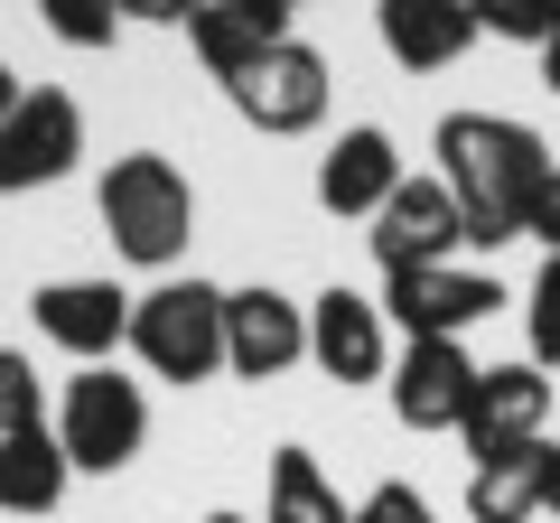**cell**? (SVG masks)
Returning a JSON list of instances; mask_svg holds the SVG:
<instances>
[{
  "label": "cell",
  "mask_w": 560,
  "mask_h": 523,
  "mask_svg": "<svg viewBox=\"0 0 560 523\" xmlns=\"http://www.w3.org/2000/svg\"><path fill=\"white\" fill-rule=\"evenodd\" d=\"M261 10H280V20H290V10H300V0H261Z\"/></svg>",
  "instance_id": "cell-30"
},
{
  "label": "cell",
  "mask_w": 560,
  "mask_h": 523,
  "mask_svg": "<svg viewBox=\"0 0 560 523\" xmlns=\"http://www.w3.org/2000/svg\"><path fill=\"white\" fill-rule=\"evenodd\" d=\"M66 477H75V458H66V440L47 421L0 440V514H57Z\"/></svg>",
  "instance_id": "cell-17"
},
{
  "label": "cell",
  "mask_w": 560,
  "mask_h": 523,
  "mask_svg": "<svg viewBox=\"0 0 560 523\" xmlns=\"http://www.w3.org/2000/svg\"><path fill=\"white\" fill-rule=\"evenodd\" d=\"M20 94H28V84H20V75H10V57H0V121L20 113Z\"/></svg>",
  "instance_id": "cell-28"
},
{
  "label": "cell",
  "mask_w": 560,
  "mask_h": 523,
  "mask_svg": "<svg viewBox=\"0 0 560 523\" xmlns=\"http://www.w3.org/2000/svg\"><path fill=\"white\" fill-rule=\"evenodd\" d=\"M355 523H440V514H430V496H411V486H374V496H364L355 504Z\"/></svg>",
  "instance_id": "cell-24"
},
{
  "label": "cell",
  "mask_w": 560,
  "mask_h": 523,
  "mask_svg": "<svg viewBox=\"0 0 560 523\" xmlns=\"http://www.w3.org/2000/svg\"><path fill=\"white\" fill-rule=\"evenodd\" d=\"M533 243L560 253V160H551V178H541V197H533Z\"/></svg>",
  "instance_id": "cell-25"
},
{
  "label": "cell",
  "mask_w": 560,
  "mask_h": 523,
  "mask_svg": "<svg viewBox=\"0 0 560 523\" xmlns=\"http://www.w3.org/2000/svg\"><path fill=\"white\" fill-rule=\"evenodd\" d=\"M206 523H243V514H206Z\"/></svg>",
  "instance_id": "cell-31"
},
{
  "label": "cell",
  "mask_w": 560,
  "mask_h": 523,
  "mask_svg": "<svg viewBox=\"0 0 560 523\" xmlns=\"http://www.w3.org/2000/svg\"><path fill=\"white\" fill-rule=\"evenodd\" d=\"M206 0H121V20H160V28H187Z\"/></svg>",
  "instance_id": "cell-26"
},
{
  "label": "cell",
  "mask_w": 560,
  "mask_h": 523,
  "mask_svg": "<svg viewBox=\"0 0 560 523\" xmlns=\"http://www.w3.org/2000/svg\"><path fill=\"white\" fill-rule=\"evenodd\" d=\"M131 346L160 383H206L224 374V290L206 281H160L150 300H131Z\"/></svg>",
  "instance_id": "cell-3"
},
{
  "label": "cell",
  "mask_w": 560,
  "mask_h": 523,
  "mask_svg": "<svg viewBox=\"0 0 560 523\" xmlns=\"http://www.w3.org/2000/svg\"><path fill=\"white\" fill-rule=\"evenodd\" d=\"M458 243H467V224H458V197H448L440 178H401L393 197H383V216H374V262H383V271L448 262Z\"/></svg>",
  "instance_id": "cell-11"
},
{
  "label": "cell",
  "mask_w": 560,
  "mask_h": 523,
  "mask_svg": "<svg viewBox=\"0 0 560 523\" xmlns=\"http://www.w3.org/2000/svg\"><path fill=\"white\" fill-rule=\"evenodd\" d=\"M541 421H551V374H541V364H477V393H467V421H458V440L477 449V458L533 449Z\"/></svg>",
  "instance_id": "cell-9"
},
{
  "label": "cell",
  "mask_w": 560,
  "mask_h": 523,
  "mask_svg": "<svg viewBox=\"0 0 560 523\" xmlns=\"http://www.w3.org/2000/svg\"><path fill=\"white\" fill-rule=\"evenodd\" d=\"M374 28H383V57L411 66V75H440V66H458L477 47V10L467 0H383Z\"/></svg>",
  "instance_id": "cell-14"
},
{
  "label": "cell",
  "mask_w": 560,
  "mask_h": 523,
  "mask_svg": "<svg viewBox=\"0 0 560 523\" xmlns=\"http://www.w3.org/2000/svg\"><path fill=\"white\" fill-rule=\"evenodd\" d=\"M541 514H560V449H551V477H541Z\"/></svg>",
  "instance_id": "cell-29"
},
{
  "label": "cell",
  "mask_w": 560,
  "mask_h": 523,
  "mask_svg": "<svg viewBox=\"0 0 560 523\" xmlns=\"http://www.w3.org/2000/svg\"><path fill=\"white\" fill-rule=\"evenodd\" d=\"M383 300H364V290H318L308 300V356L327 364L337 383H374L393 374V337H383Z\"/></svg>",
  "instance_id": "cell-12"
},
{
  "label": "cell",
  "mask_w": 560,
  "mask_h": 523,
  "mask_svg": "<svg viewBox=\"0 0 560 523\" xmlns=\"http://www.w3.org/2000/svg\"><path fill=\"white\" fill-rule=\"evenodd\" d=\"M57 440H66L75 467L113 477V467H131L140 440H150V393H140L131 374H113V364H84V374L66 383V403H57Z\"/></svg>",
  "instance_id": "cell-4"
},
{
  "label": "cell",
  "mask_w": 560,
  "mask_h": 523,
  "mask_svg": "<svg viewBox=\"0 0 560 523\" xmlns=\"http://www.w3.org/2000/svg\"><path fill=\"white\" fill-rule=\"evenodd\" d=\"M477 10V38H514V47H541L560 20V0H467Z\"/></svg>",
  "instance_id": "cell-21"
},
{
  "label": "cell",
  "mask_w": 560,
  "mask_h": 523,
  "mask_svg": "<svg viewBox=\"0 0 560 523\" xmlns=\"http://www.w3.org/2000/svg\"><path fill=\"white\" fill-rule=\"evenodd\" d=\"M504 290L495 271H458V262H420V271H383V318L401 337H467L477 318H495Z\"/></svg>",
  "instance_id": "cell-6"
},
{
  "label": "cell",
  "mask_w": 560,
  "mask_h": 523,
  "mask_svg": "<svg viewBox=\"0 0 560 523\" xmlns=\"http://www.w3.org/2000/svg\"><path fill=\"white\" fill-rule=\"evenodd\" d=\"M523 327H533V364H560V253H541L533 290H523Z\"/></svg>",
  "instance_id": "cell-22"
},
{
  "label": "cell",
  "mask_w": 560,
  "mask_h": 523,
  "mask_svg": "<svg viewBox=\"0 0 560 523\" xmlns=\"http://www.w3.org/2000/svg\"><path fill=\"white\" fill-rule=\"evenodd\" d=\"M94 206H103L113 253L140 262V271H168V262L187 253V234H197V187H187V168L160 160V150L113 160V168H103V187H94Z\"/></svg>",
  "instance_id": "cell-2"
},
{
  "label": "cell",
  "mask_w": 560,
  "mask_h": 523,
  "mask_svg": "<svg viewBox=\"0 0 560 523\" xmlns=\"http://www.w3.org/2000/svg\"><path fill=\"white\" fill-rule=\"evenodd\" d=\"M75 160H84V113H75V94H57V84L20 94V113L0 121V197L57 187Z\"/></svg>",
  "instance_id": "cell-7"
},
{
  "label": "cell",
  "mask_w": 560,
  "mask_h": 523,
  "mask_svg": "<svg viewBox=\"0 0 560 523\" xmlns=\"http://www.w3.org/2000/svg\"><path fill=\"white\" fill-rule=\"evenodd\" d=\"M261 523H355V504L337 496V477H327L308 449H280V458H271V504H261Z\"/></svg>",
  "instance_id": "cell-19"
},
{
  "label": "cell",
  "mask_w": 560,
  "mask_h": 523,
  "mask_svg": "<svg viewBox=\"0 0 560 523\" xmlns=\"http://www.w3.org/2000/svg\"><path fill=\"white\" fill-rule=\"evenodd\" d=\"M280 38H290V20L261 10V0H206L197 20H187V47H197V66H206L215 84H234L243 66H261Z\"/></svg>",
  "instance_id": "cell-16"
},
{
  "label": "cell",
  "mask_w": 560,
  "mask_h": 523,
  "mask_svg": "<svg viewBox=\"0 0 560 523\" xmlns=\"http://www.w3.org/2000/svg\"><path fill=\"white\" fill-rule=\"evenodd\" d=\"M541 477H551V440L495 449V458H477V477H467V514L477 523H533L541 514Z\"/></svg>",
  "instance_id": "cell-18"
},
{
  "label": "cell",
  "mask_w": 560,
  "mask_h": 523,
  "mask_svg": "<svg viewBox=\"0 0 560 523\" xmlns=\"http://www.w3.org/2000/svg\"><path fill=\"white\" fill-rule=\"evenodd\" d=\"M224 94H234V113L253 121V131H271V141H300V131H318V121H327V94H337V75H327L318 47L280 38L271 57L243 66Z\"/></svg>",
  "instance_id": "cell-5"
},
{
  "label": "cell",
  "mask_w": 560,
  "mask_h": 523,
  "mask_svg": "<svg viewBox=\"0 0 560 523\" xmlns=\"http://www.w3.org/2000/svg\"><path fill=\"white\" fill-rule=\"evenodd\" d=\"M28 318H38L47 346H66V356H84V364H103L131 337V300H121L113 281H47L38 300H28Z\"/></svg>",
  "instance_id": "cell-13"
},
{
  "label": "cell",
  "mask_w": 560,
  "mask_h": 523,
  "mask_svg": "<svg viewBox=\"0 0 560 523\" xmlns=\"http://www.w3.org/2000/svg\"><path fill=\"white\" fill-rule=\"evenodd\" d=\"M430 150H440V187L458 197V224H467L477 253L533 234V197H541V178H551V150H541L533 121H514V113H448Z\"/></svg>",
  "instance_id": "cell-1"
},
{
  "label": "cell",
  "mask_w": 560,
  "mask_h": 523,
  "mask_svg": "<svg viewBox=\"0 0 560 523\" xmlns=\"http://www.w3.org/2000/svg\"><path fill=\"white\" fill-rule=\"evenodd\" d=\"M308 356V309L280 290H224V364L243 383H271Z\"/></svg>",
  "instance_id": "cell-10"
},
{
  "label": "cell",
  "mask_w": 560,
  "mask_h": 523,
  "mask_svg": "<svg viewBox=\"0 0 560 523\" xmlns=\"http://www.w3.org/2000/svg\"><path fill=\"white\" fill-rule=\"evenodd\" d=\"M551 523H560V514H551Z\"/></svg>",
  "instance_id": "cell-32"
},
{
  "label": "cell",
  "mask_w": 560,
  "mask_h": 523,
  "mask_svg": "<svg viewBox=\"0 0 560 523\" xmlns=\"http://www.w3.org/2000/svg\"><path fill=\"white\" fill-rule=\"evenodd\" d=\"M393 187H401V150H393V131H374V121L337 131V150L318 160V206L327 216H383Z\"/></svg>",
  "instance_id": "cell-15"
},
{
  "label": "cell",
  "mask_w": 560,
  "mask_h": 523,
  "mask_svg": "<svg viewBox=\"0 0 560 523\" xmlns=\"http://www.w3.org/2000/svg\"><path fill=\"white\" fill-rule=\"evenodd\" d=\"M533 57H541V84H551V94H560V20H551V38H541Z\"/></svg>",
  "instance_id": "cell-27"
},
{
  "label": "cell",
  "mask_w": 560,
  "mask_h": 523,
  "mask_svg": "<svg viewBox=\"0 0 560 523\" xmlns=\"http://www.w3.org/2000/svg\"><path fill=\"white\" fill-rule=\"evenodd\" d=\"M467 393H477V356L458 337H411L393 356V411L401 430H458L467 421Z\"/></svg>",
  "instance_id": "cell-8"
},
{
  "label": "cell",
  "mask_w": 560,
  "mask_h": 523,
  "mask_svg": "<svg viewBox=\"0 0 560 523\" xmlns=\"http://www.w3.org/2000/svg\"><path fill=\"white\" fill-rule=\"evenodd\" d=\"M38 20H47V38H66V47H113L121 38V0H38Z\"/></svg>",
  "instance_id": "cell-20"
},
{
  "label": "cell",
  "mask_w": 560,
  "mask_h": 523,
  "mask_svg": "<svg viewBox=\"0 0 560 523\" xmlns=\"http://www.w3.org/2000/svg\"><path fill=\"white\" fill-rule=\"evenodd\" d=\"M10 430H38V364L0 346V440Z\"/></svg>",
  "instance_id": "cell-23"
}]
</instances>
